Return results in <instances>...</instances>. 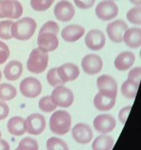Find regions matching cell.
Returning a JSON list of instances; mask_svg holds the SVG:
<instances>
[{"mask_svg": "<svg viewBox=\"0 0 141 150\" xmlns=\"http://www.w3.org/2000/svg\"><path fill=\"white\" fill-rule=\"evenodd\" d=\"M14 21L12 20H6L0 21V38L3 40H9L13 38L11 28Z\"/></svg>", "mask_w": 141, "mask_h": 150, "instance_id": "cell-28", "label": "cell"}, {"mask_svg": "<svg viewBox=\"0 0 141 150\" xmlns=\"http://www.w3.org/2000/svg\"><path fill=\"white\" fill-rule=\"evenodd\" d=\"M131 109L132 105H126V106L122 108L118 112V119L122 124H125V122L128 119V117H129V112L131 111Z\"/></svg>", "mask_w": 141, "mask_h": 150, "instance_id": "cell-38", "label": "cell"}, {"mask_svg": "<svg viewBox=\"0 0 141 150\" xmlns=\"http://www.w3.org/2000/svg\"><path fill=\"white\" fill-rule=\"evenodd\" d=\"M85 43L89 49L99 51L104 47L106 43L105 35L102 30L93 29L87 33L85 38Z\"/></svg>", "mask_w": 141, "mask_h": 150, "instance_id": "cell-16", "label": "cell"}, {"mask_svg": "<svg viewBox=\"0 0 141 150\" xmlns=\"http://www.w3.org/2000/svg\"><path fill=\"white\" fill-rule=\"evenodd\" d=\"M59 31H60V28H59L58 23H56L55 21H49L42 25L39 30V33L51 32L58 35Z\"/></svg>", "mask_w": 141, "mask_h": 150, "instance_id": "cell-34", "label": "cell"}, {"mask_svg": "<svg viewBox=\"0 0 141 150\" xmlns=\"http://www.w3.org/2000/svg\"><path fill=\"white\" fill-rule=\"evenodd\" d=\"M141 77V68L140 67H136L129 70L128 74V77L127 80H129L130 81H132L136 84H140Z\"/></svg>", "mask_w": 141, "mask_h": 150, "instance_id": "cell-35", "label": "cell"}, {"mask_svg": "<svg viewBox=\"0 0 141 150\" xmlns=\"http://www.w3.org/2000/svg\"><path fill=\"white\" fill-rule=\"evenodd\" d=\"M7 130L12 135H23L26 132L24 128V119L18 116L11 117L7 123Z\"/></svg>", "mask_w": 141, "mask_h": 150, "instance_id": "cell-23", "label": "cell"}, {"mask_svg": "<svg viewBox=\"0 0 141 150\" xmlns=\"http://www.w3.org/2000/svg\"><path fill=\"white\" fill-rule=\"evenodd\" d=\"M139 85L140 84L126 80L123 82L121 88L122 94L127 98H134L137 94Z\"/></svg>", "mask_w": 141, "mask_h": 150, "instance_id": "cell-26", "label": "cell"}, {"mask_svg": "<svg viewBox=\"0 0 141 150\" xmlns=\"http://www.w3.org/2000/svg\"><path fill=\"white\" fill-rule=\"evenodd\" d=\"M47 150H69L68 144L60 138L51 137L46 141Z\"/></svg>", "mask_w": 141, "mask_h": 150, "instance_id": "cell-27", "label": "cell"}, {"mask_svg": "<svg viewBox=\"0 0 141 150\" xmlns=\"http://www.w3.org/2000/svg\"><path fill=\"white\" fill-rule=\"evenodd\" d=\"M115 144L114 138L108 134H102L96 137L92 144L93 150H111Z\"/></svg>", "mask_w": 141, "mask_h": 150, "instance_id": "cell-24", "label": "cell"}, {"mask_svg": "<svg viewBox=\"0 0 141 150\" xmlns=\"http://www.w3.org/2000/svg\"><path fill=\"white\" fill-rule=\"evenodd\" d=\"M2 72H1V70H0V81H1V80H2Z\"/></svg>", "mask_w": 141, "mask_h": 150, "instance_id": "cell-42", "label": "cell"}, {"mask_svg": "<svg viewBox=\"0 0 141 150\" xmlns=\"http://www.w3.org/2000/svg\"><path fill=\"white\" fill-rule=\"evenodd\" d=\"M37 42L38 49L47 53L56 50L59 46L57 35L51 32H38Z\"/></svg>", "mask_w": 141, "mask_h": 150, "instance_id": "cell-13", "label": "cell"}, {"mask_svg": "<svg viewBox=\"0 0 141 150\" xmlns=\"http://www.w3.org/2000/svg\"><path fill=\"white\" fill-rule=\"evenodd\" d=\"M71 135L76 142L82 145H85L92 141L93 138V132L89 124L78 123L73 127Z\"/></svg>", "mask_w": 141, "mask_h": 150, "instance_id": "cell-11", "label": "cell"}, {"mask_svg": "<svg viewBox=\"0 0 141 150\" xmlns=\"http://www.w3.org/2000/svg\"><path fill=\"white\" fill-rule=\"evenodd\" d=\"M17 95L16 88L8 83L0 84V101L6 102L14 99Z\"/></svg>", "mask_w": 141, "mask_h": 150, "instance_id": "cell-25", "label": "cell"}, {"mask_svg": "<svg viewBox=\"0 0 141 150\" xmlns=\"http://www.w3.org/2000/svg\"><path fill=\"white\" fill-rule=\"evenodd\" d=\"M15 150H38V143L34 138L26 137L20 141Z\"/></svg>", "mask_w": 141, "mask_h": 150, "instance_id": "cell-30", "label": "cell"}, {"mask_svg": "<svg viewBox=\"0 0 141 150\" xmlns=\"http://www.w3.org/2000/svg\"><path fill=\"white\" fill-rule=\"evenodd\" d=\"M129 1L136 6H140L141 5V0H129Z\"/></svg>", "mask_w": 141, "mask_h": 150, "instance_id": "cell-41", "label": "cell"}, {"mask_svg": "<svg viewBox=\"0 0 141 150\" xmlns=\"http://www.w3.org/2000/svg\"><path fill=\"white\" fill-rule=\"evenodd\" d=\"M49 64V55L47 52L34 49L31 52L27 61V69L33 74H41L44 72Z\"/></svg>", "mask_w": 141, "mask_h": 150, "instance_id": "cell-3", "label": "cell"}, {"mask_svg": "<svg viewBox=\"0 0 141 150\" xmlns=\"http://www.w3.org/2000/svg\"><path fill=\"white\" fill-rule=\"evenodd\" d=\"M9 113V108L6 103L0 101V120L6 119Z\"/></svg>", "mask_w": 141, "mask_h": 150, "instance_id": "cell-39", "label": "cell"}, {"mask_svg": "<svg viewBox=\"0 0 141 150\" xmlns=\"http://www.w3.org/2000/svg\"><path fill=\"white\" fill-rule=\"evenodd\" d=\"M85 28L78 24H70L61 30V37L67 42H75L85 35Z\"/></svg>", "mask_w": 141, "mask_h": 150, "instance_id": "cell-19", "label": "cell"}, {"mask_svg": "<svg viewBox=\"0 0 141 150\" xmlns=\"http://www.w3.org/2000/svg\"><path fill=\"white\" fill-rule=\"evenodd\" d=\"M117 95L106 91H99L93 98V105L96 110L107 112L115 106Z\"/></svg>", "mask_w": 141, "mask_h": 150, "instance_id": "cell-9", "label": "cell"}, {"mask_svg": "<svg viewBox=\"0 0 141 150\" xmlns=\"http://www.w3.org/2000/svg\"><path fill=\"white\" fill-rule=\"evenodd\" d=\"M96 86L99 91H106L113 94H118V83L110 75H101L96 80Z\"/></svg>", "mask_w": 141, "mask_h": 150, "instance_id": "cell-22", "label": "cell"}, {"mask_svg": "<svg viewBox=\"0 0 141 150\" xmlns=\"http://www.w3.org/2000/svg\"><path fill=\"white\" fill-rule=\"evenodd\" d=\"M116 124L115 117L107 113L98 115L93 120L94 129L102 134L111 132L116 127Z\"/></svg>", "mask_w": 141, "mask_h": 150, "instance_id": "cell-12", "label": "cell"}, {"mask_svg": "<svg viewBox=\"0 0 141 150\" xmlns=\"http://www.w3.org/2000/svg\"><path fill=\"white\" fill-rule=\"evenodd\" d=\"M128 29L127 23L122 20H116L108 24L106 31L108 38L113 42L121 43L123 42V35Z\"/></svg>", "mask_w": 141, "mask_h": 150, "instance_id": "cell-14", "label": "cell"}, {"mask_svg": "<svg viewBox=\"0 0 141 150\" xmlns=\"http://www.w3.org/2000/svg\"><path fill=\"white\" fill-rule=\"evenodd\" d=\"M75 9L72 3L67 0H61L54 7V15L58 21L61 22H68L71 21L75 16Z\"/></svg>", "mask_w": 141, "mask_h": 150, "instance_id": "cell-15", "label": "cell"}, {"mask_svg": "<svg viewBox=\"0 0 141 150\" xmlns=\"http://www.w3.org/2000/svg\"><path fill=\"white\" fill-rule=\"evenodd\" d=\"M55 0H31V6L35 11L44 12L49 9Z\"/></svg>", "mask_w": 141, "mask_h": 150, "instance_id": "cell-31", "label": "cell"}, {"mask_svg": "<svg viewBox=\"0 0 141 150\" xmlns=\"http://www.w3.org/2000/svg\"><path fill=\"white\" fill-rule=\"evenodd\" d=\"M23 6L17 0H0V18L15 20L23 14Z\"/></svg>", "mask_w": 141, "mask_h": 150, "instance_id": "cell-4", "label": "cell"}, {"mask_svg": "<svg viewBox=\"0 0 141 150\" xmlns=\"http://www.w3.org/2000/svg\"><path fill=\"white\" fill-rule=\"evenodd\" d=\"M123 42L131 49H138L141 45V29L140 28H128L123 35Z\"/></svg>", "mask_w": 141, "mask_h": 150, "instance_id": "cell-20", "label": "cell"}, {"mask_svg": "<svg viewBox=\"0 0 141 150\" xmlns=\"http://www.w3.org/2000/svg\"><path fill=\"white\" fill-rule=\"evenodd\" d=\"M0 150H10V145L4 139H0Z\"/></svg>", "mask_w": 141, "mask_h": 150, "instance_id": "cell-40", "label": "cell"}, {"mask_svg": "<svg viewBox=\"0 0 141 150\" xmlns=\"http://www.w3.org/2000/svg\"><path fill=\"white\" fill-rule=\"evenodd\" d=\"M38 108L41 111L44 112H52L55 111L56 109V106L55 105L50 96H44L42 97L38 102Z\"/></svg>", "mask_w": 141, "mask_h": 150, "instance_id": "cell-33", "label": "cell"}, {"mask_svg": "<svg viewBox=\"0 0 141 150\" xmlns=\"http://www.w3.org/2000/svg\"><path fill=\"white\" fill-rule=\"evenodd\" d=\"M96 0H74L75 6L81 9H88L93 6Z\"/></svg>", "mask_w": 141, "mask_h": 150, "instance_id": "cell-37", "label": "cell"}, {"mask_svg": "<svg viewBox=\"0 0 141 150\" xmlns=\"http://www.w3.org/2000/svg\"><path fill=\"white\" fill-rule=\"evenodd\" d=\"M49 124L53 133L57 135H64L70 130V114L65 110H57L51 115Z\"/></svg>", "mask_w": 141, "mask_h": 150, "instance_id": "cell-2", "label": "cell"}, {"mask_svg": "<svg viewBox=\"0 0 141 150\" xmlns=\"http://www.w3.org/2000/svg\"><path fill=\"white\" fill-rule=\"evenodd\" d=\"M126 18L129 23L135 25L141 24V7L140 6H136L130 9L126 13Z\"/></svg>", "mask_w": 141, "mask_h": 150, "instance_id": "cell-29", "label": "cell"}, {"mask_svg": "<svg viewBox=\"0 0 141 150\" xmlns=\"http://www.w3.org/2000/svg\"><path fill=\"white\" fill-rule=\"evenodd\" d=\"M20 91L21 94L27 98H36L42 91V84L35 77H26L20 84Z\"/></svg>", "mask_w": 141, "mask_h": 150, "instance_id": "cell-8", "label": "cell"}, {"mask_svg": "<svg viewBox=\"0 0 141 150\" xmlns=\"http://www.w3.org/2000/svg\"><path fill=\"white\" fill-rule=\"evenodd\" d=\"M118 7L115 2L110 0H103L95 9V13L100 20L109 21L115 19L118 14Z\"/></svg>", "mask_w": 141, "mask_h": 150, "instance_id": "cell-6", "label": "cell"}, {"mask_svg": "<svg viewBox=\"0 0 141 150\" xmlns=\"http://www.w3.org/2000/svg\"><path fill=\"white\" fill-rule=\"evenodd\" d=\"M46 125L45 117L40 113H32L24 120V128L31 135H38L44 131Z\"/></svg>", "mask_w": 141, "mask_h": 150, "instance_id": "cell-7", "label": "cell"}, {"mask_svg": "<svg viewBox=\"0 0 141 150\" xmlns=\"http://www.w3.org/2000/svg\"><path fill=\"white\" fill-rule=\"evenodd\" d=\"M37 23L33 18L24 17L13 23L11 28L12 37L20 41L29 40L35 34Z\"/></svg>", "mask_w": 141, "mask_h": 150, "instance_id": "cell-1", "label": "cell"}, {"mask_svg": "<svg viewBox=\"0 0 141 150\" xmlns=\"http://www.w3.org/2000/svg\"><path fill=\"white\" fill-rule=\"evenodd\" d=\"M50 98L56 107H70L74 103V94L68 88L63 86L56 87L52 91Z\"/></svg>", "mask_w": 141, "mask_h": 150, "instance_id": "cell-5", "label": "cell"}, {"mask_svg": "<svg viewBox=\"0 0 141 150\" xmlns=\"http://www.w3.org/2000/svg\"><path fill=\"white\" fill-rule=\"evenodd\" d=\"M110 1H113V2H114V1H115V0H110Z\"/></svg>", "mask_w": 141, "mask_h": 150, "instance_id": "cell-43", "label": "cell"}, {"mask_svg": "<svg viewBox=\"0 0 141 150\" xmlns=\"http://www.w3.org/2000/svg\"><path fill=\"white\" fill-rule=\"evenodd\" d=\"M23 73V65L18 60H12L5 67L4 74L5 77L9 81H14L19 79Z\"/></svg>", "mask_w": 141, "mask_h": 150, "instance_id": "cell-21", "label": "cell"}, {"mask_svg": "<svg viewBox=\"0 0 141 150\" xmlns=\"http://www.w3.org/2000/svg\"><path fill=\"white\" fill-rule=\"evenodd\" d=\"M10 51L8 45L2 41H0V65L3 64L9 59Z\"/></svg>", "mask_w": 141, "mask_h": 150, "instance_id": "cell-36", "label": "cell"}, {"mask_svg": "<svg viewBox=\"0 0 141 150\" xmlns=\"http://www.w3.org/2000/svg\"><path fill=\"white\" fill-rule=\"evenodd\" d=\"M82 68L86 74L95 75L103 69V60L96 54H88L82 59Z\"/></svg>", "mask_w": 141, "mask_h": 150, "instance_id": "cell-10", "label": "cell"}, {"mask_svg": "<svg viewBox=\"0 0 141 150\" xmlns=\"http://www.w3.org/2000/svg\"><path fill=\"white\" fill-rule=\"evenodd\" d=\"M57 74L61 81L65 84L77 79L80 74V70L74 63H67L57 67Z\"/></svg>", "mask_w": 141, "mask_h": 150, "instance_id": "cell-17", "label": "cell"}, {"mask_svg": "<svg viewBox=\"0 0 141 150\" xmlns=\"http://www.w3.org/2000/svg\"><path fill=\"white\" fill-rule=\"evenodd\" d=\"M136 61V56L130 51L120 52L114 61L115 67L120 71H125L132 67Z\"/></svg>", "mask_w": 141, "mask_h": 150, "instance_id": "cell-18", "label": "cell"}, {"mask_svg": "<svg viewBox=\"0 0 141 150\" xmlns=\"http://www.w3.org/2000/svg\"><path fill=\"white\" fill-rule=\"evenodd\" d=\"M46 79L48 83L54 88L64 85V83L61 81V79L58 76L57 67L52 68L48 71L46 75Z\"/></svg>", "mask_w": 141, "mask_h": 150, "instance_id": "cell-32", "label": "cell"}]
</instances>
